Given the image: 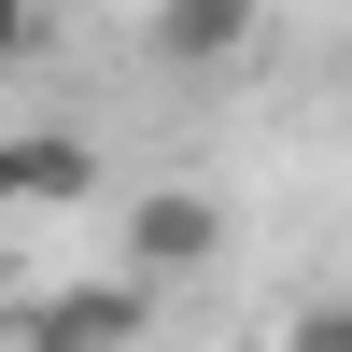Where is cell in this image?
Wrapping results in <instances>:
<instances>
[{
  "label": "cell",
  "instance_id": "obj_6",
  "mask_svg": "<svg viewBox=\"0 0 352 352\" xmlns=\"http://www.w3.org/2000/svg\"><path fill=\"white\" fill-rule=\"evenodd\" d=\"M28 43H43V0H0V71H28Z\"/></svg>",
  "mask_w": 352,
  "mask_h": 352
},
{
  "label": "cell",
  "instance_id": "obj_2",
  "mask_svg": "<svg viewBox=\"0 0 352 352\" xmlns=\"http://www.w3.org/2000/svg\"><path fill=\"white\" fill-rule=\"evenodd\" d=\"M141 43H155V71L212 85V71H240L268 43V0H141Z\"/></svg>",
  "mask_w": 352,
  "mask_h": 352
},
{
  "label": "cell",
  "instance_id": "obj_5",
  "mask_svg": "<svg viewBox=\"0 0 352 352\" xmlns=\"http://www.w3.org/2000/svg\"><path fill=\"white\" fill-rule=\"evenodd\" d=\"M282 352H352V296H310L296 324H282Z\"/></svg>",
  "mask_w": 352,
  "mask_h": 352
},
{
  "label": "cell",
  "instance_id": "obj_7",
  "mask_svg": "<svg viewBox=\"0 0 352 352\" xmlns=\"http://www.w3.org/2000/svg\"><path fill=\"white\" fill-rule=\"evenodd\" d=\"M0 352H43V338H0Z\"/></svg>",
  "mask_w": 352,
  "mask_h": 352
},
{
  "label": "cell",
  "instance_id": "obj_3",
  "mask_svg": "<svg viewBox=\"0 0 352 352\" xmlns=\"http://www.w3.org/2000/svg\"><path fill=\"white\" fill-rule=\"evenodd\" d=\"M141 324H155V296H141V282H71V296L28 310V338H43V352H127Z\"/></svg>",
  "mask_w": 352,
  "mask_h": 352
},
{
  "label": "cell",
  "instance_id": "obj_1",
  "mask_svg": "<svg viewBox=\"0 0 352 352\" xmlns=\"http://www.w3.org/2000/svg\"><path fill=\"white\" fill-rule=\"evenodd\" d=\"M212 254H226V197H197V184H141L127 197V282H141V296L197 282Z\"/></svg>",
  "mask_w": 352,
  "mask_h": 352
},
{
  "label": "cell",
  "instance_id": "obj_4",
  "mask_svg": "<svg viewBox=\"0 0 352 352\" xmlns=\"http://www.w3.org/2000/svg\"><path fill=\"white\" fill-rule=\"evenodd\" d=\"M0 197H14V212H56V197H99V155H85L71 127H14V141H0Z\"/></svg>",
  "mask_w": 352,
  "mask_h": 352
}]
</instances>
